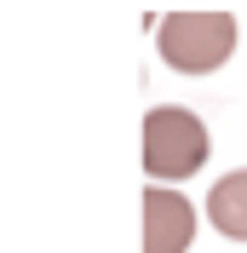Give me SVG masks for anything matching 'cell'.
I'll return each instance as SVG.
<instances>
[{
	"label": "cell",
	"mask_w": 247,
	"mask_h": 253,
	"mask_svg": "<svg viewBox=\"0 0 247 253\" xmlns=\"http://www.w3.org/2000/svg\"><path fill=\"white\" fill-rule=\"evenodd\" d=\"M207 150H213L207 121L190 115L184 104H155L144 115V173H150V184H178V178L201 173Z\"/></svg>",
	"instance_id": "cell-1"
},
{
	"label": "cell",
	"mask_w": 247,
	"mask_h": 253,
	"mask_svg": "<svg viewBox=\"0 0 247 253\" xmlns=\"http://www.w3.org/2000/svg\"><path fill=\"white\" fill-rule=\"evenodd\" d=\"M155 46L178 75H213L236 52V17L230 12H167L155 23Z\"/></svg>",
	"instance_id": "cell-2"
},
{
	"label": "cell",
	"mask_w": 247,
	"mask_h": 253,
	"mask_svg": "<svg viewBox=\"0 0 247 253\" xmlns=\"http://www.w3.org/2000/svg\"><path fill=\"white\" fill-rule=\"evenodd\" d=\"M196 236V207L167 184L144 190V253H184Z\"/></svg>",
	"instance_id": "cell-3"
},
{
	"label": "cell",
	"mask_w": 247,
	"mask_h": 253,
	"mask_svg": "<svg viewBox=\"0 0 247 253\" xmlns=\"http://www.w3.org/2000/svg\"><path fill=\"white\" fill-rule=\"evenodd\" d=\"M207 219H213L218 236L247 242V167L242 173H224L213 190H207Z\"/></svg>",
	"instance_id": "cell-4"
}]
</instances>
